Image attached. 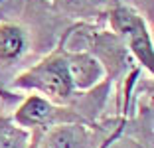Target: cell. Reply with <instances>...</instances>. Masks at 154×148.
Instances as JSON below:
<instances>
[{"label": "cell", "mask_w": 154, "mask_h": 148, "mask_svg": "<svg viewBox=\"0 0 154 148\" xmlns=\"http://www.w3.org/2000/svg\"><path fill=\"white\" fill-rule=\"evenodd\" d=\"M4 87L10 91L40 93L57 105H69L77 93L73 89L65 61V38L50 55H45L42 61L18 73Z\"/></svg>", "instance_id": "obj_1"}, {"label": "cell", "mask_w": 154, "mask_h": 148, "mask_svg": "<svg viewBox=\"0 0 154 148\" xmlns=\"http://www.w3.org/2000/svg\"><path fill=\"white\" fill-rule=\"evenodd\" d=\"M103 18L109 24V30L127 45L131 57H134L136 63L152 75L154 44L152 36H150V28L144 20V14L122 0H111Z\"/></svg>", "instance_id": "obj_2"}, {"label": "cell", "mask_w": 154, "mask_h": 148, "mask_svg": "<svg viewBox=\"0 0 154 148\" xmlns=\"http://www.w3.org/2000/svg\"><path fill=\"white\" fill-rule=\"evenodd\" d=\"M12 119L32 132H44L50 126L61 122H91L81 111L69 105H57L40 93H32L20 99V105L16 107Z\"/></svg>", "instance_id": "obj_3"}, {"label": "cell", "mask_w": 154, "mask_h": 148, "mask_svg": "<svg viewBox=\"0 0 154 148\" xmlns=\"http://www.w3.org/2000/svg\"><path fill=\"white\" fill-rule=\"evenodd\" d=\"M103 140V126L95 122H61L32 132L30 148H97Z\"/></svg>", "instance_id": "obj_4"}, {"label": "cell", "mask_w": 154, "mask_h": 148, "mask_svg": "<svg viewBox=\"0 0 154 148\" xmlns=\"http://www.w3.org/2000/svg\"><path fill=\"white\" fill-rule=\"evenodd\" d=\"M65 61H67V71L71 77L73 89L79 95L97 89L107 77L105 65L91 49L65 48Z\"/></svg>", "instance_id": "obj_5"}, {"label": "cell", "mask_w": 154, "mask_h": 148, "mask_svg": "<svg viewBox=\"0 0 154 148\" xmlns=\"http://www.w3.org/2000/svg\"><path fill=\"white\" fill-rule=\"evenodd\" d=\"M30 49L28 30L18 22L0 20V67L8 69L24 59Z\"/></svg>", "instance_id": "obj_6"}, {"label": "cell", "mask_w": 154, "mask_h": 148, "mask_svg": "<svg viewBox=\"0 0 154 148\" xmlns=\"http://www.w3.org/2000/svg\"><path fill=\"white\" fill-rule=\"evenodd\" d=\"M48 2L54 4L59 12L71 18H79L81 22L103 18L107 6L111 4V0H48Z\"/></svg>", "instance_id": "obj_7"}, {"label": "cell", "mask_w": 154, "mask_h": 148, "mask_svg": "<svg viewBox=\"0 0 154 148\" xmlns=\"http://www.w3.org/2000/svg\"><path fill=\"white\" fill-rule=\"evenodd\" d=\"M32 130L20 126L12 115H0V148H30Z\"/></svg>", "instance_id": "obj_8"}, {"label": "cell", "mask_w": 154, "mask_h": 148, "mask_svg": "<svg viewBox=\"0 0 154 148\" xmlns=\"http://www.w3.org/2000/svg\"><path fill=\"white\" fill-rule=\"evenodd\" d=\"M122 128H125V126H122V121H121V122H119L117 126H115V130L111 132V136H107V138H105V140H103V142H101V144H99L97 148H109V146H111V142L119 138V134L122 132Z\"/></svg>", "instance_id": "obj_9"}, {"label": "cell", "mask_w": 154, "mask_h": 148, "mask_svg": "<svg viewBox=\"0 0 154 148\" xmlns=\"http://www.w3.org/2000/svg\"><path fill=\"white\" fill-rule=\"evenodd\" d=\"M146 2H148V6H152V0H146Z\"/></svg>", "instance_id": "obj_10"}]
</instances>
